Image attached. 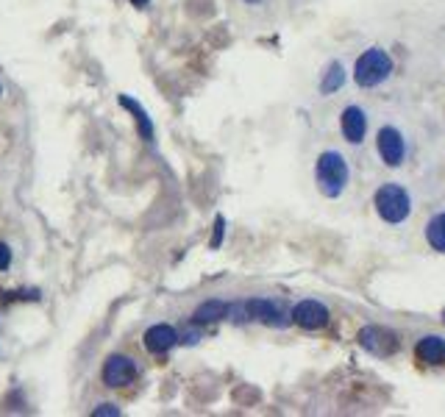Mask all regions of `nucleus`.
Returning a JSON list of instances; mask_svg holds the SVG:
<instances>
[{"label": "nucleus", "mask_w": 445, "mask_h": 417, "mask_svg": "<svg viewBox=\"0 0 445 417\" xmlns=\"http://www.w3.org/2000/svg\"><path fill=\"white\" fill-rule=\"evenodd\" d=\"M314 181L323 198H340L351 184V164L340 150H323L314 164Z\"/></svg>", "instance_id": "f257e3e1"}, {"label": "nucleus", "mask_w": 445, "mask_h": 417, "mask_svg": "<svg viewBox=\"0 0 445 417\" xmlns=\"http://www.w3.org/2000/svg\"><path fill=\"white\" fill-rule=\"evenodd\" d=\"M393 70L396 61L384 47H367L354 61V81L362 90H376L393 75Z\"/></svg>", "instance_id": "f03ea898"}, {"label": "nucleus", "mask_w": 445, "mask_h": 417, "mask_svg": "<svg viewBox=\"0 0 445 417\" xmlns=\"http://www.w3.org/2000/svg\"><path fill=\"white\" fill-rule=\"evenodd\" d=\"M373 209L387 226H400L412 214V198L409 192L396 181H384L373 195Z\"/></svg>", "instance_id": "7ed1b4c3"}, {"label": "nucleus", "mask_w": 445, "mask_h": 417, "mask_svg": "<svg viewBox=\"0 0 445 417\" xmlns=\"http://www.w3.org/2000/svg\"><path fill=\"white\" fill-rule=\"evenodd\" d=\"M356 342H359L367 353H373V356H379V359H387V356L398 353V348H400V337L393 328H387V325H364V328H359Z\"/></svg>", "instance_id": "20e7f679"}, {"label": "nucleus", "mask_w": 445, "mask_h": 417, "mask_svg": "<svg viewBox=\"0 0 445 417\" xmlns=\"http://www.w3.org/2000/svg\"><path fill=\"white\" fill-rule=\"evenodd\" d=\"M376 153L387 167H400L409 156V142L403 137V131L396 126H381L376 131Z\"/></svg>", "instance_id": "39448f33"}, {"label": "nucleus", "mask_w": 445, "mask_h": 417, "mask_svg": "<svg viewBox=\"0 0 445 417\" xmlns=\"http://www.w3.org/2000/svg\"><path fill=\"white\" fill-rule=\"evenodd\" d=\"M290 318H292V323L301 325L304 331H320V328H326L328 320H331V312H328V306L326 303H320V301H298L295 306H292V312H290Z\"/></svg>", "instance_id": "423d86ee"}, {"label": "nucleus", "mask_w": 445, "mask_h": 417, "mask_svg": "<svg viewBox=\"0 0 445 417\" xmlns=\"http://www.w3.org/2000/svg\"><path fill=\"white\" fill-rule=\"evenodd\" d=\"M245 309H248V318L259 320V323L270 325V328H284V325L292 323V318L284 312V306L278 301H270V298H254V301H245Z\"/></svg>", "instance_id": "0eeeda50"}, {"label": "nucleus", "mask_w": 445, "mask_h": 417, "mask_svg": "<svg viewBox=\"0 0 445 417\" xmlns=\"http://www.w3.org/2000/svg\"><path fill=\"white\" fill-rule=\"evenodd\" d=\"M367 128H370V120H367V111L356 103H348L343 111H340V131L348 145H362L367 137Z\"/></svg>", "instance_id": "6e6552de"}, {"label": "nucleus", "mask_w": 445, "mask_h": 417, "mask_svg": "<svg viewBox=\"0 0 445 417\" xmlns=\"http://www.w3.org/2000/svg\"><path fill=\"white\" fill-rule=\"evenodd\" d=\"M136 378V365H134L131 356H123V353H114L106 359L103 365V384L117 389V387H126Z\"/></svg>", "instance_id": "1a4fd4ad"}, {"label": "nucleus", "mask_w": 445, "mask_h": 417, "mask_svg": "<svg viewBox=\"0 0 445 417\" xmlns=\"http://www.w3.org/2000/svg\"><path fill=\"white\" fill-rule=\"evenodd\" d=\"M176 342H178V331L167 323L150 325L145 331V348L150 353H167L170 348H176Z\"/></svg>", "instance_id": "9d476101"}, {"label": "nucleus", "mask_w": 445, "mask_h": 417, "mask_svg": "<svg viewBox=\"0 0 445 417\" xmlns=\"http://www.w3.org/2000/svg\"><path fill=\"white\" fill-rule=\"evenodd\" d=\"M415 356L423 365H445V337L440 334H426L415 345Z\"/></svg>", "instance_id": "9b49d317"}, {"label": "nucleus", "mask_w": 445, "mask_h": 417, "mask_svg": "<svg viewBox=\"0 0 445 417\" xmlns=\"http://www.w3.org/2000/svg\"><path fill=\"white\" fill-rule=\"evenodd\" d=\"M228 309H231V303H225V301H206V303H201V306L195 309L192 323H198V325L218 323L222 318H228Z\"/></svg>", "instance_id": "f8f14e48"}, {"label": "nucleus", "mask_w": 445, "mask_h": 417, "mask_svg": "<svg viewBox=\"0 0 445 417\" xmlns=\"http://www.w3.org/2000/svg\"><path fill=\"white\" fill-rule=\"evenodd\" d=\"M345 81H348V73H345V67H343L340 61H331V64L326 67L323 78H320V95L340 92V90L345 87Z\"/></svg>", "instance_id": "ddd939ff"}, {"label": "nucleus", "mask_w": 445, "mask_h": 417, "mask_svg": "<svg viewBox=\"0 0 445 417\" xmlns=\"http://www.w3.org/2000/svg\"><path fill=\"white\" fill-rule=\"evenodd\" d=\"M426 245L437 253H445V212H437L426 223Z\"/></svg>", "instance_id": "4468645a"}, {"label": "nucleus", "mask_w": 445, "mask_h": 417, "mask_svg": "<svg viewBox=\"0 0 445 417\" xmlns=\"http://www.w3.org/2000/svg\"><path fill=\"white\" fill-rule=\"evenodd\" d=\"M120 106L123 109H129V111H134V117H136V126H139V134H142V139L145 142H153V123H150V117H148V111L134 100V97H129V95H123L120 97Z\"/></svg>", "instance_id": "2eb2a0df"}, {"label": "nucleus", "mask_w": 445, "mask_h": 417, "mask_svg": "<svg viewBox=\"0 0 445 417\" xmlns=\"http://www.w3.org/2000/svg\"><path fill=\"white\" fill-rule=\"evenodd\" d=\"M222 234H225V217L218 214V217H215V234H212V242H209L212 250H218L222 245Z\"/></svg>", "instance_id": "dca6fc26"}, {"label": "nucleus", "mask_w": 445, "mask_h": 417, "mask_svg": "<svg viewBox=\"0 0 445 417\" xmlns=\"http://www.w3.org/2000/svg\"><path fill=\"white\" fill-rule=\"evenodd\" d=\"M117 415H120V409L114 404H103V406L95 409V417H117Z\"/></svg>", "instance_id": "f3484780"}, {"label": "nucleus", "mask_w": 445, "mask_h": 417, "mask_svg": "<svg viewBox=\"0 0 445 417\" xmlns=\"http://www.w3.org/2000/svg\"><path fill=\"white\" fill-rule=\"evenodd\" d=\"M8 265H11V250H8V248L0 242V270H6Z\"/></svg>", "instance_id": "a211bd4d"}, {"label": "nucleus", "mask_w": 445, "mask_h": 417, "mask_svg": "<svg viewBox=\"0 0 445 417\" xmlns=\"http://www.w3.org/2000/svg\"><path fill=\"white\" fill-rule=\"evenodd\" d=\"M134 6H145V3H148V0H131Z\"/></svg>", "instance_id": "6ab92c4d"}, {"label": "nucleus", "mask_w": 445, "mask_h": 417, "mask_svg": "<svg viewBox=\"0 0 445 417\" xmlns=\"http://www.w3.org/2000/svg\"><path fill=\"white\" fill-rule=\"evenodd\" d=\"M245 3H259V0H245Z\"/></svg>", "instance_id": "aec40b11"}]
</instances>
